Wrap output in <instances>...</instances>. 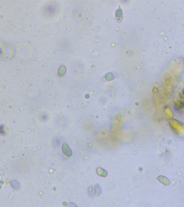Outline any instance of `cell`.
<instances>
[{"mask_svg": "<svg viewBox=\"0 0 184 207\" xmlns=\"http://www.w3.org/2000/svg\"><path fill=\"white\" fill-rule=\"evenodd\" d=\"M96 172L99 176L103 177V178H105L108 175V172L106 170L103 169L102 168H98L96 169Z\"/></svg>", "mask_w": 184, "mask_h": 207, "instance_id": "7a4b0ae2", "label": "cell"}, {"mask_svg": "<svg viewBox=\"0 0 184 207\" xmlns=\"http://www.w3.org/2000/svg\"><path fill=\"white\" fill-rule=\"evenodd\" d=\"M68 207H78V206L73 202H69L68 205Z\"/></svg>", "mask_w": 184, "mask_h": 207, "instance_id": "5b68a950", "label": "cell"}, {"mask_svg": "<svg viewBox=\"0 0 184 207\" xmlns=\"http://www.w3.org/2000/svg\"><path fill=\"white\" fill-rule=\"evenodd\" d=\"M94 192L95 194L97 196L100 195L101 193V188L100 186L99 185V184L98 183H96L95 185V187H94Z\"/></svg>", "mask_w": 184, "mask_h": 207, "instance_id": "3957f363", "label": "cell"}, {"mask_svg": "<svg viewBox=\"0 0 184 207\" xmlns=\"http://www.w3.org/2000/svg\"><path fill=\"white\" fill-rule=\"evenodd\" d=\"M88 193L91 197H94V191H93V187H92L91 186H89L88 187Z\"/></svg>", "mask_w": 184, "mask_h": 207, "instance_id": "277c9868", "label": "cell"}, {"mask_svg": "<svg viewBox=\"0 0 184 207\" xmlns=\"http://www.w3.org/2000/svg\"><path fill=\"white\" fill-rule=\"evenodd\" d=\"M61 149H62L63 152H64V153L66 155H67V156H68V157L72 156V151L71 149L70 148L69 146L66 143H64L62 145V147H61Z\"/></svg>", "mask_w": 184, "mask_h": 207, "instance_id": "6da1fadb", "label": "cell"}]
</instances>
